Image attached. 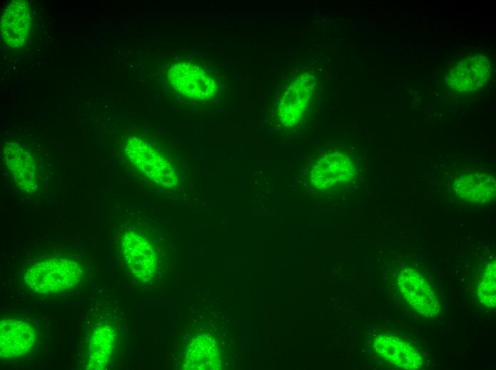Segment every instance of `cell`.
Instances as JSON below:
<instances>
[{"instance_id": "obj_1", "label": "cell", "mask_w": 496, "mask_h": 370, "mask_svg": "<svg viewBox=\"0 0 496 370\" xmlns=\"http://www.w3.org/2000/svg\"><path fill=\"white\" fill-rule=\"evenodd\" d=\"M78 263L63 258L46 259L34 263L26 271L24 282L38 293L58 292L76 285L81 280Z\"/></svg>"}, {"instance_id": "obj_5", "label": "cell", "mask_w": 496, "mask_h": 370, "mask_svg": "<svg viewBox=\"0 0 496 370\" xmlns=\"http://www.w3.org/2000/svg\"><path fill=\"white\" fill-rule=\"evenodd\" d=\"M398 285L403 296L420 314L433 317L440 311L435 293L416 270L410 268L403 270L398 275Z\"/></svg>"}, {"instance_id": "obj_2", "label": "cell", "mask_w": 496, "mask_h": 370, "mask_svg": "<svg viewBox=\"0 0 496 370\" xmlns=\"http://www.w3.org/2000/svg\"><path fill=\"white\" fill-rule=\"evenodd\" d=\"M125 152L136 169L157 185L173 188L177 184V172L169 160L142 139L130 137Z\"/></svg>"}, {"instance_id": "obj_13", "label": "cell", "mask_w": 496, "mask_h": 370, "mask_svg": "<svg viewBox=\"0 0 496 370\" xmlns=\"http://www.w3.org/2000/svg\"><path fill=\"white\" fill-rule=\"evenodd\" d=\"M184 369L189 370H215L220 368L217 345L207 334L195 337L187 347Z\"/></svg>"}, {"instance_id": "obj_10", "label": "cell", "mask_w": 496, "mask_h": 370, "mask_svg": "<svg viewBox=\"0 0 496 370\" xmlns=\"http://www.w3.org/2000/svg\"><path fill=\"white\" fill-rule=\"evenodd\" d=\"M3 158L17 186L26 193L34 192L37 188L36 165L31 154L11 142L3 147Z\"/></svg>"}, {"instance_id": "obj_12", "label": "cell", "mask_w": 496, "mask_h": 370, "mask_svg": "<svg viewBox=\"0 0 496 370\" xmlns=\"http://www.w3.org/2000/svg\"><path fill=\"white\" fill-rule=\"evenodd\" d=\"M374 348L382 357L401 369H418L423 364L417 349L396 337L378 336L374 341Z\"/></svg>"}, {"instance_id": "obj_11", "label": "cell", "mask_w": 496, "mask_h": 370, "mask_svg": "<svg viewBox=\"0 0 496 370\" xmlns=\"http://www.w3.org/2000/svg\"><path fill=\"white\" fill-rule=\"evenodd\" d=\"M35 332L31 325L18 319H3L0 323V354L12 358L26 354L33 345Z\"/></svg>"}, {"instance_id": "obj_4", "label": "cell", "mask_w": 496, "mask_h": 370, "mask_svg": "<svg viewBox=\"0 0 496 370\" xmlns=\"http://www.w3.org/2000/svg\"><path fill=\"white\" fill-rule=\"evenodd\" d=\"M168 80L178 92L195 99L209 98L218 88L216 81L202 68L186 62L172 65L169 69Z\"/></svg>"}, {"instance_id": "obj_3", "label": "cell", "mask_w": 496, "mask_h": 370, "mask_svg": "<svg viewBox=\"0 0 496 370\" xmlns=\"http://www.w3.org/2000/svg\"><path fill=\"white\" fill-rule=\"evenodd\" d=\"M491 74L492 65L486 56H469L455 64L449 71L445 83L454 92H472L482 88Z\"/></svg>"}, {"instance_id": "obj_8", "label": "cell", "mask_w": 496, "mask_h": 370, "mask_svg": "<svg viewBox=\"0 0 496 370\" xmlns=\"http://www.w3.org/2000/svg\"><path fill=\"white\" fill-rule=\"evenodd\" d=\"M316 85L313 75L304 74L284 93L278 107V116L287 127L296 125L304 116Z\"/></svg>"}, {"instance_id": "obj_7", "label": "cell", "mask_w": 496, "mask_h": 370, "mask_svg": "<svg viewBox=\"0 0 496 370\" xmlns=\"http://www.w3.org/2000/svg\"><path fill=\"white\" fill-rule=\"evenodd\" d=\"M125 260L134 276L146 282L154 275L157 256L150 243L138 233L126 232L121 238Z\"/></svg>"}, {"instance_id": "obj_15", "label": "cell", "mask_w": 496, "mask_h": 370, "mask_svg": "<svg viewBox=\"0 0 496 370\" xmlns=\"http://www.w3.org/2000/svg\"><path fill=\"white\" fill-rule=\"evenodd\" d=\"M115 341L114 332L109 325L97 327L91 334L87 369H105L110 357Z\"/></svg>"}, {"instance_id": "obj_14", "label": "cell", "mask_w": 496, "mask_h": 370, "mask_svg": "<svg viewBox=\"0 0 496 370\" xmlns=\"http://www.w3.org/2000/svg\"><path fill=\"white\" fill-rule=\"evenodd\" d=\"M453 187L462 199L474 204L487 203L495 195V179L485 174L461 176L455 181Z\"/></svg>"}, {"instance_id": "obj_16", "label": "cell", "mask_w": 496, "mask_h": 370, "mask_svg": "<svg viewBox=\"0 0 496 370\" xmlns=\"http://www.w3.org/2000/svg\"><path fill=\"white\" fill-rule=\"evenodd\" d=\"M477 297L481 303L489 308L496 305V265L495 261L489 263L477 289Z\"/></svg>"}, {"instance_id": "obj_9", "label": "cell", "mask_w": 496, "mask_h": 370, "mask_svg": "<svg viewBox=\"0 0 496 370\" xmlns=\"http://www.w3.org/2000/svg\"><path fill=\"white\" fill-rule=\"evenodd\" d=\"M31 26V18L28 2L24 0L11 1L1 15V38L10 48L21 47L30 34Z\"/></svg>"}, {"instance_id": "obj_6", "label": "cell", "mask_w": 496, "mask_h": 370, "mask_svg": "<svg viewBox=\"0 0 496 370\" xmlns=\"http://www.w3.org/2000/svg\"><path fill=\"white\" fill-rule=\"evenodd\" d=\"M355 174L352 160L343 152H334L316 161L310 181L319 189H329L350 182Z\"/></svg>"}]
</instances>
